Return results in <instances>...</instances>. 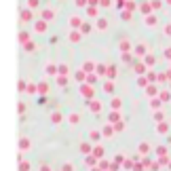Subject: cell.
Masks as SVG:
<instances>
[{
    "instance_id": "obj_21",
    "label": "cell",
    "mask_w": 171,
    "mask_h": 171,
    "mask_svg": "<svg viewBox=\"0 0 171 171\" xmlns=\"http://www.w3.org/2000/svg\"><path fill=\"white\" fill-rule=\"evenodd\" d=\"M167 57H171V49H167Z\"/></svg>"
},
{
    "instance_id": "obj_16",
    "label": "cell",
    "mask_w": 171,
    "mask_h": 171,
    "mask_svg": "<svg viewBox=\"0 0 171 171\" xmlns=\"http://www.w3.org/2000/svg\"><path fill=\"white\" fill-rule=\"evenodd\" d=\"M59 120H61V114H59V112L53 114V123H59Z\"/></svg>"
},
{
    "instance_id": "obj_3",
    "label": "cell",
    "mask_w": 171,
    "mask_h": 171,
    "mask_svg": "<svg viewBox=\"0 0 171 171\" xmlns=\"http://www.w3.org/2000/svg\"><path fill=\"white\" fill-rule=\"evenodd\" d=\"M95 158H97V156H93V154H91V156H87V158H85V163H87L89 167H95V163H97Z\"/></svg>"
},
{
    "instance_id": "obj_12",
    "label": "cell",
    "mask_w": 171,
    "mask_h": 171,
    "mask_svg": "<svg viewBox=\"0 0 171 171\" xmlns=\"http://www.w3.org/2000/svg\"><path fill=\"white\" fill-rule=\"evenodd\" d=\"M118 169H120V163H112L110 165V171H118Z\"/></svg>"
},
{
    "instance_id": "obj_9",
    "label": "cell",
    "mask_w": 171,
    "mask_h": 171,
    "mask_svg": "<svg viewBox=\"0 0 171 171\" xmlns=\"http://www.w3.org/2000/svg\"><path fill=\"white\" fill-rule=\"evenodd\" d=\"M156 154H158V156H165V154H167V148H165V146H158V148H156Z\"/></svg>"
},
{
    "instance_id": "obj_19",
    "label": "cell",
    "mask_w": 171,
    "mask_h": 171,
    "mask_svg": "<svg viewBox=\"0 0 171 171\" xmlns=\"http://www.w3.org/2000/svg\"><path fill=\"white\" fill-rule=\"evenodd\" d=\"M40 171H51V169H49L46 165H42V167H40Z\"/></svg>"
},
{
    "instance_id": "obj_4",
    "label": "cell",
    "mask_w": 171,
    "mask_h": 171,
    "mask_svg": "<svg viewBox=\"0 0 171 171\" xmlns=\"http://www.w3.org/2000/svg\"><path fill=\"white\" fill-rule=\"evenodd\" d=\"M80 152H83V154H89V152H93V150H91L89 144H80Z\"/></svg>"
},
{
    "instance_id": "obj_2",
    "label": "cell",
    "mask_w": 171,
    "mask_h": 171,
    "mask_svg": "<svg viewBox=\"0 0 171 171\" xmlns=\"http://www.w3.org/2000/svg\"><path fill=\"white\" fill-rule=\"evenodd\" d=\"M93 156H97V158L104 156V148H102V146H95V148H93Z\"/></svg>"
},
{
    "instance_id": "obj_15",
    "label": "cell",
    "mask_w": 171,
    "mask_h": 171,
    "mask_svg": "<svg viewBox=\"0 0 171 171\" xmlns=\"http://www.w3.org/2000/svg\"><path fill=\"white\" fill-rule=\"evenodd\" d=\"M83 93H85V95H93V89H89V87H83Z\"/></svg>"
},
{
    "instance_id": "obj_13",
    "label": "cell",
    "mask_w": 171,
    "mask_h": 171,
    "mask_svg": "<svg viewBox=\"0 0 171 171\" xmlns=\"http://www.w3.org/2000/svg\"><path fill=\"white\" fill-rule=\"evenodd\" d=\"M91 139L97 142V139H100V133H97V131H91Z\"/></svg>"
},
{
    "instance_id": "obj_7",
    "label": "cell",
    "mask_w": 171,
    "mask_h": 171,
    "mask_svg": "<svg viewBox=\"0 0 171 171\" xmlns=\"http://www.w3.org/2000/svg\"><path fill=\"white\" fill-rule=\"evenodd\" d=\"M19 171H30V163L21 161V163H19Z\"/></svg>"
},
{
    "instance_id": "obj_14",
    "label": "cell",
    "mask_w": 171,
    "mask_h": 171,
    "mask_svg": "<svg viewBox=\"0 0 171 171\" xmlns=\"http://www.w3.org/2000/svg\"><path fill=\"white\" fill-rule=\"evenodd\" d=\"M70 123H72V125L78 123V114H72V116H70Z\"/></svg>"
},
{
    "instance_id": "obj_17",
    "label": "cell",
    "mask_w": 171,
    "mask_h": 171,
    "mask_svg": "<svg viewBox=\"0 0 171 171\" xmlns=\"http://www.w3.org/2000/svg\"><path fill=\"white\" fill-rule=\"evenodd\" d=\"M112 89H114L112 83H106V85H104V91H112Z\"/></svg>"
},
{
    "instance_id": "obj_11",
    "label": "cell",
    "mask_w": 171,
    "mask_h": 171,
    "mask_svg": "<svg viewBox=\"0 0 171 171\" xmlns=\"http://www.w3.org/2000/svg\"><path fill=\"white\" fill-rule=\"evenodd\" d=\"M104 137H112V129H110V127L104 129Z\"/></svg>"
},
{
    "instance_id": "obj_8",
    "label": "cell",
    "mask_w": 171,
    "mask_h": 171,
    "mask_svg": "<svg viewBox=\"0 0 171 171\" xmlns=\"http://www.w3.org/2000/svg\"><path fill=\"white\" fill-rule=\"evenodd\" d=\"M135 53H137V55H144V53H146V46H144V44H137V46H135Z\"/></svg>"
},
{
    "instance_id": "obj_10",
    "label": "cell",
    "mask_w": 171,
    "mask_h": 171,
    "mask_svg": "<svg viewBox=\"0 0 171 171\" xmlns=\"http://www.w3.org/2000/svg\"><path fill=\"white\" fill-rule=\"evenodd\" d=\"M61 171H74V167H72V165H70V163H66V165H63V167H61Z\"/></svg>"
},
{
    "instance_id": "obj_1",
    "label": "cell",
    "mask_w": 171,
    "mask_h": 171,
    "mask_svg": "<svg viewBox=\"0 0 171 171\" xmlns=\"http://www.w3.org/2000/svg\"><path fill=\"white\" fill-rule=\"evenodd\" d=\"M19 148H21L23 152L30 150V139H28V137H21V139H19Z\"/></svg>"
},
{
    "instance_id": "obj_6",
    "label": "cell",
    "mask_w": 171,
    "mask_h": 171,
    "mask_svg": "<svg viewBox=\"0 0 171 171\" xmlns=\"http://www.w3.org/2000/svg\"><path fill=\"white\" fill-rule=\"evenodd\" d=\"M135 165H133V161H129V158H125L123 161V169H133Z\"/></svg>"
},
{
    "instance_id": "obj_20",
    "label": "cell",
    "mask_w": 171,
    "mask_h": 171,
    "mask_svg": "<svg viewBox=\"0 0 171 171\" xmlns=\"http://www.w3.org/2000/svg\"><path fill=\"white\" fill-rule=\"evenodd\" d=\"M165 32H167V36H171V26H167V30H165Z\"/></svg>"
},
{
    "instance_id": "obj_25",
    "label": "cell",
    "mask_w": 171,
    "mask_h": 171,
    "mask_svg": "<svg viewBox=\"0 0 171 171\" xmlns=\"http://www.w3.org/2000/svg\"><path fill=\"white\" fill-rule=\"evenodd\" d=\"M108 171H110V169H108Z\"/></svg>"
},
{
    "instance_id": "obj_22",
    "label": "cell",
    "mask_w": 171,
    "mask_h": 171,
    "mask_svg": "<svg viewBox=\"0 0 171 171\" xmlns=\"http://www.w3.org/2000/svg\"><path fill=\"white\" fill-rule=\"evenodd\" d=\"M93 171H102V167H93Z\"/></svg>"
},
{
    "instance_id": "obj_24",
    "label": "cell",
    "mask_w": 171,
    "mask_h": 171,
    "mask_svg": "<svg viewBox=\"0 0 171 171\" xmlns=\"http://www.w3.org/2000/svg\"><path fill=\"white\" fill-rule=\"evenodd\" d=\"M169 167H171V163H169Z\"/></svg>"
},
{
    "instance_id": "obj_18",
    "label": "cell",
    "mask_w": 171,
    "mask_h": 171,
    "mask_svg": "<svg viewBox=\"0 0 171 171\" xmlns=\"http://www.w3.org/2000/svg\"><path fill=\"white\" fill-rule=\"evenodd\" d=\"M161 169V163H152V171H158Z\"/></svg>"
},
{
    "instance_id": "obj_23",
    "label": "cell",
    "mask_w": 171,
    "mask_h": 171,
    "mask_svg": "<svg viewBox=\"0 0 171 171\" xmlns=\"http://www.w3.org/2000/svg\"><path fill=\"white\" fill-rule=\"evenodd\" d=\"M167 2H169V4H171V0H167Z\"/></svg>"
},
{
    "instance_id": "obj_5",
    "label": "cell",
    "mask_w": 171,
    "mask_h": 171,
    "mask_svg": "<svg viewBox=\"0 0 171 171\" xmlns=\"http://www.w3.org/2000/svg\"><path fill=\"white\" fill-rule=\"evenodd\" d=\"M137 150H139L142 154H146V152H148V150H150V146H148V144H146V142H144V144H139V148H137Z\"/></svg>"
}]
</instances>
